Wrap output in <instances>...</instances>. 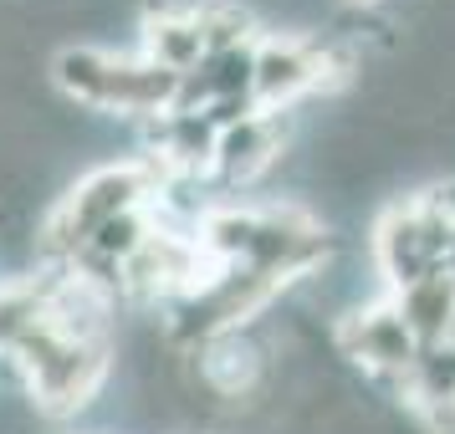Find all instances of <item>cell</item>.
<instances>
[{"label": "cell", "mask_w": 455, "mask_h": 434, "mask_svg": "<svg viewBox=\"0 0 455 434\" xmlns=\"http://www.w3.org/2000/svg\"><path fill=\"white\" fill-rule=\"evenodd\" d=\"M332 348L338 358H348L353 368H363V378L384 383V389H404L410 368L419 363V337L410 332L404 312L394 307L389 291H379L369 302H358L332 322Z\"/></svg>", "instance_id": "3957f363"}, {"label": "cell", "mask_w": 455, "mask_h": 434, "mask_svg": "<svg viewBox=\"0 0 455 434\" xmlns=\"http://www.w3.org/2000/svg\"><path fill=\"white\" fill-rule=\"evenodd\" d=\"M287 138H291V123L287 113H246L241 123L220 128V144H215V179L220 185H256L267 179L271 169H282L287 159Z\"/></svg>", "instance_id": "277c9868"}, {"label": "cell", "mask_w": 455, "mask_h": 434, "mask_svg": "<svg viewBox=\"0 0 455 434\" xmlns=\"http://www.w3.org/2000/svg\"><path fill=\"white\" fill-rule=\"evenodd\" d=\"M343 5H363V11H373V5H384V0H343Z\"/></svg>", "instance_id": "9c48e42d"}, {"label": "cell", "mask_w": 455, "mask_h": 434, "mask_svg": "<svg viewBox=\"0 0 455 434\" xmlns=\"http://www.w3.org/2000/svg\"><path fill=\"white\" fill-rule=\"evenodd\" d=\"M195 16H200V36H205V57L241 51V46L261 42V26H256V16L241 0H200Z\"/></svg>", "instance_id": "52a82bcc"}, {"label": "cell", "mask_w": 455, "mask_h": 434, "mask_svg": "<svg viewBox=\"0 0 455 434\" xmlns=\"http://www.w3.org/2000/svg\"><path fill=\"white\" fill-rule=\"evenodd\" d=\"M353 57L338 46L302 36V31H261L256 42V77H251V98L261 113H287L323 87L353 83Z\"/></svg>", "instance_id": "6da1fadb"}, {"label": "cell", "mask_w": 455, "mask_h": 434, "mask_svg": "<svg viewBox=\"0 0 455 434\" xmlns=\"http://www.w3.org/2000/svg\"><path fill=\"white\" fill-rule=\"evenodd\" d=\"M445 276L455 281V241H451V250H445Z\"/></svg>", "instance_id": "ba28073f"}, {"label": "cell", "mask_w": 455, "mask_h": 434, "mask_svg": "<svg viewBox=\"0 0 455 434\" xmlns=\"http://www.w3.org/2000/svg\"><path fill=\"white\" fill-rule=\"evenodd\" d=\"M139 31H144L139 51H144L148 62H159L164 72H174V77H189L195 67L205 62V36H200L195 5H174V0L148 5Z\"/></svg>", "instance_id": "5b68a950"}, {"label": "cell", "mask_w": 455, "mask_h": 434, "mask_svg": "<svg viewBox=\"0 0 455 434\" xmlns=\"http://www.w3.org/2000/svg\"><path fill=\"white\" fill-rule=\"evenodd\" d=\"M455 241V220L414 189L410 200H394L373 220V276H384V291H404L445 271V250Z\"/></svg>", "instance_id": "7a4b0ae2"}, {"label": "cell", "mask_w": 455, "mask_h": 434, "mask_svg": "<svg viewBox=\"0 0 455 434\" xmlns=\"http://www.w3.org/2000/svg\"><path fill=\"white\" fill-rule=\"evenodd\" d=\"M389 296H394V307L404 312V322L419 337V348L455 337V281L445 271H435V276H425V281H414L404 291H389Z\"/></svg>", "instance_id": "8992f818"}]
</instances>
